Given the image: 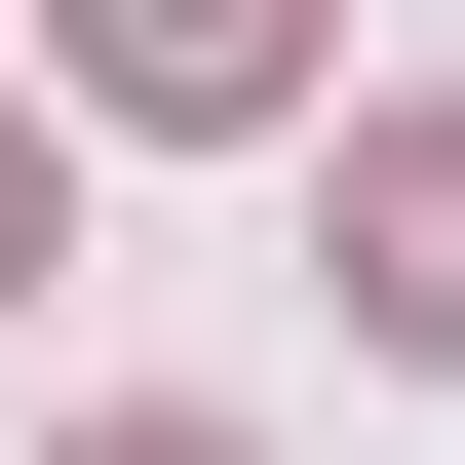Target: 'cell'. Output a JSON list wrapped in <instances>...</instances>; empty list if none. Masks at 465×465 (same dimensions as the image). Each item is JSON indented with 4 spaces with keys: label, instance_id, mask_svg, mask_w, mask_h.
<instances>
[{
    "label": "cell",
    "instance_id": "7a4b0ae2",
    "mask_svg": "<svg viewBox=\"0 0 465 465\" xmlns=\"http://www.w3.org/2000/svg\"><path fill=\"white\" fill-rule=\"evenodd\" d=\"M78 78H116V116H272V78H311V0H78Z\"/></svg>",
    "mask_w": 465,
    "mask_h": 465
},
{
    "label": "cell",
    "instance_id": "6da1fadb",
    "mask_svg": "<svg viewBox=\"0 0 465 465\" xmlns=\"http://www.w3.org/2000/svg\"><path fill=\"white\" fill-rule=\"evenodd\" d=\"M349 311L465 349V116H349Z\"/></svg>",
    "mask_w": 465,
    "mask_h": 465
},
{
    "label": "cell",
    "instance_id": "277c9868",
    "mask_svg": "<svg viewBox=\"0 0 465 465\" xmlns=\"http://www.w3.org/2000/svg\"><path fill=\"white\" fill-rule=\"evenodd\" d=\"M78 465H232V427H78Z\"/></svg>",
    "mask_w": 465,
    "mask_h": 465
},
{
    "label": "cell",
    "instance_id": "3957f363",
    "mask_svg": "<svg viewBox=\"0 0 465 465\" xmlns=\"http://www.w3.org/2000/svg\"><path fill=\"white\" fill-rule=\"evenodd\" d=\"M39 232H78V155H39V116H0V311H39Z\"/></svg>",
    "mask_w": 465,
    "mask_h": 465
}]
</instances>
